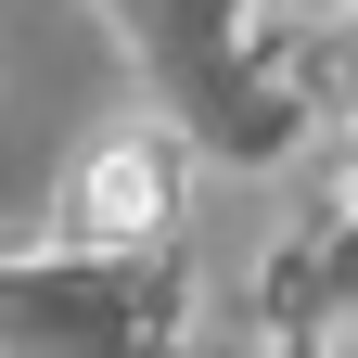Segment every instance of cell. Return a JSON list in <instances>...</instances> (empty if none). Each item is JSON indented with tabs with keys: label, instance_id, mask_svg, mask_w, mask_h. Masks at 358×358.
<instances>
[{
	"label": "cell",
	"instance_id": "obj_1",
	"mask_svg": "<svg viewBox=\"0 0 358 358\" xmlns=\"http://www.w3.org/2000/svg\"><path fill=\"white\" fill-rule=\"evenodd\" d=\"M64 205H77V231H90V243H154L166 217H179V154L128 128V141H103V154L77 166V192H64Z\"/></svg>",
	"mask_w": 358,
	"mask_h": 358
}]
</instances>
